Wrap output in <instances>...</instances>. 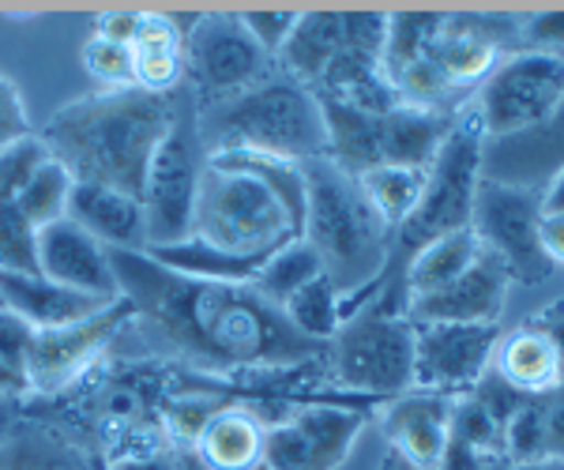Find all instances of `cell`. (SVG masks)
Here are the masks:
<instances>
[{"label": "cell", "mask_w": 564, "mask_h": 470, "mask_svg": "<svg viewBox=\"0 0 564 470\" xmlns=\"http://www.w3.org/2000/svg\"><path fill=\"white\" fill-rule=\"evenodd\" d=\"M121 297L148 339L212 373L290 369L321 358L327 347L308 342L286 324L282 309L252 286H212L159 267L143 252H109Z\"/></svg>", "instance_id": "cell-1"}, {"label": "cell", "mask_w": 564, "mask_h": 470, "mask_svg": "<svg viewBox=\"0 0 564 470\" xmlns=\"http://www.w3.org/2000/svg\"><path fill=\"white\" fill-rule=\"evenodd\" d=\"M174 117V95H148L140 87L98 90L53 113L42 140L76 181H98L143 196L148 166Z\"/></svg>", "instance_id": "cell-2"}, {"label": "cell", "mask_w": 564, "mask_h": 470, "mask_svg": "<svg viewBox=\"0 0 564 470\" xmlns=\"http://www.w3.org/2000/svg\"><path fill=\"white\" fill-rule=\"evenodd\" d=\"M305 174V226L302 241L313 245L335 286L361 294L380 286L388 275L391 230L380 222L361 193L358 177L339 170L332 159L302 162Z\"/></svg>", "instance_id": "cell-3"}, {"label": "cell", "mask_w": 564, "mask_h": 470, "mask_svg": "<svg viewBox=\"0 0 564 470\" xmlns=\"http://www.w3.org/2000/svg\"><path fill=\"white\" fill-rule=\"evenodd\" d=\"M212 147L207 151H260L286 162L327 159V121L321 98L290 76H271L212 113Z\"/></svg>", "instance_id": "cell-4"}, {"label": "cell", "mask_w": 564, "mask_h": 470, "mask_svg": "<svg viewBox=\"0 0 564 470\" xmlns=\"http://www.w3.org/2000/svg\"><path fill=\"white\" fill-rule=\"evenodd\" d=\"M193 233L226 252L268 260L271 252L302 238V226L271 193L268 181L204 155Z\"/></svg>", "instance_id": "cell-5"}, {"label": "cell", "mask_w": 564, "mask_h": 470, "mask_svg": "<svg viewBox=\"0 0 564 470\" xmlns=\"http://www.w3.org/2000/svg\"><path fill=\"white\" fill-rule=\"evenodd\" d=\"M481 151H486V132L470 106H463L456 113L448 140H444L441 155L433 159V166L425 170V188L417 200L414 215L395 230L391 238V260L406 267V260L417 249H425L430 241L444 238V233L467 230L470 215H475V196L481 185Z\"/></svg>", "instance_id": "cell-6"}, {"label": "cell", "mask_w": 564, "mask_h": 470, "mask_svg": "<svg viewBox=\"0 0 564 470\" xmlns=\"http://www.w3.org/2000/svg\"><path fill=\"white\" fill-rule=\"evenodd\" d=\"M414 320L406 309L388 305L384 291L366 309L347 316L327 347H332V373L350 392L395 395L414 387Z\"/></svg>", "instance_id": "cell-7"}, {"label": "cell", "mask_w": 564, "mask_h": 470, "mask_svg": "<svg viewBox=\"0 0 564 470\" xmlns=\"http://www.w3.org/2000/svg\"><path fill=\"white\" fill-rule=\"evenodd\" d=\"M564 102V57L516 50L489 72L475 90L470 110L478 113L486 143L516 140L553 121Z\"/></svg>", "instance_id": "cell-8"}, {"label": "cell", "mask_w": 564, "mask_h": 470, "mask_svg": "<svg viewBox=\"0 0 564 470\" xmlns=\"http://www.w3.org/2000/svg\"><path fill=\"white\" fill-rule=\"evenodd\" d=\"M181 57H185V76L193 79L196 95L212 106L260 87L263 79H271V65H275V57L263 53V45L241 23V15L230 12L199 15L193 31L185 34Z\"/></svg>", "instance_id": "cell-9"}, {"label": "cell", "mask_w": 564, "mask_h": 470, "mask_svg": "<svg viewBox=\"0 0 564 470\" xmlns=\"http://www.w3.org/2000/svg\"><path fill=\"white\" fill-rule=\"evenodd\" d=\"M539 219H542V193L520 185H500V181L481 177L475 196V215H470V230L486 252L505 264L512 283L539 291L550 286L557 267L545 260L539 241Z\"/></svg>", "instance_id": "cell-10"}, {"label": "cell", "mask_w": 564, "mask_h": 470, "mask_svg": "<svg viewBox=\"0 0 564 470\" xmlns=\"http://www.w3.org/2000/svg\"><path fill=\"white\" fill-rule=\"evenodd\" d=\"M204 143L188 117L177 110L170 132L154 151L143 181V215H148V249L174 245L193 233L199 177H204Z\"/></svg>", "instance_id": "cell-11"}, {"label": "cell", "mask_w": 564, "mask_h": 470, "mask_svg": "<svg viewBox=\"0 0 564 470\" xmlns=\"http://www.w3.org/2000/svg\"><path fill=\"white\" fill-rule=\"evenodd\" d=\"M366 414L335 403L297 406L268 429L260 470H339L350 459Z\"/></svg>", "instance_id": "cell-12"}, {"label": "cell", "mask_w": 564, "mask_h": 470, "mask_svg": "<svg viewBox=\"0 0 564 470\" xmlns=\"http://www.w3.org/2000/svg\"><path fill=\"white\" fill-rule=\"evenodd\" d=\"M414 387L467 395L494 369L500 324H414Z\"/></svg>", "instance_id": "cell-13"}, {"label": "cell", "mask_w": 564, "mask_h": 470, "mask_svg": "<svg viewBox=\"0 0 564 470\" xmlns=\"http://www.w3.org/2000/svg\"><path fill=\"white\" fill-rule=\"evenodd\" d=\"M388 39V15L380 12H302L297 15L294 34L282 45L275 65H282V76L297 79L313 90L324 68L350 45H369L384 53Z\"/></svg>", "instance_id": "cell-14"}, {"label": "cell", "mask_w": 564, "mask_h": 470, "mask_svg": "<svg viewBox=\"0 0 564 470\" xmlns=\"http://www.w3.org/2000/svg\"><path fill=\"white\" fill-rule=\"evenodd\" d=\"M129 320H132V305L124 297H117L113 305H106L90 320L53 328V331H34L31 361H26V384H31V392H61V387H68L84 369H90V361L102 354L109 339Z\"/></svg>", "instance_id": "cell-15"}, {"label": "cell", "mask_w": 564, "mask_h": 470, "mask_svg": "<svg viewBox=\"0 0 564 470\" xmlns=\"http://www.w3.org/2000/svg\"><path fill=\"white\" fill-rule=\"evenodd\" d=\"M452 403H456L452 395L417 392V387L388 400L380 429L391 456L414 470H444L452 440Z\"/></svg>", "instance_id": "cell-16"}, {"label": "cell", "mask_w": 564, "mask_h": 470, "mask_svg": "<svg viewBox=\"0 0 564 470\" xmlns=\"http://www.w3.org/2000/svg\"><path fill=\"white\" fill-rule=\"evenodd\" d=\"M508 291H512V278L505 264L481 249V256L459 278H452L436 294L406 302V316L414 324H500Z\"/></svg>", "instance_id": "cell-17"}, {"label": "cell", "mask_w": 564, "mask_h": 470, "mask_svg": "<svg viewBox=\"0 0 564 470\" xmlns=\"http://www.w3.org/2000/svg\"><path fill=\"white\" fill-rule=\"evenodd\" d=\"M39 275L72 286L79 294L102 297V302L121 297L109 249L98 238H90L84 226L72 222L68 215L39 230Z\"/></svg>", "instance_id": "cell-18"}, {"label": "cell", "mask_w": 564, "mask_h": 470, "mask_svg": "<svg viewBox=\"0 0 564 470\" xmlns=\"http://www.w3.org/2000/svg\"><path fill=\"white\" fill-rule=\"evenodd\" d=\"M68 219L84 226L109 252H148V215L140 196L98 185V181H76Z\"/></svg>", "instance_id": "cell-19"}, {"label": "cell", "mask_w": 564, "mask_h": 470, "mask_svg": "<svg viewBox=\"0 0 564 470\" xmlns=\"http://www.w3.org/2000/svg\"><path fill=\"white\" fill-rule=\"evenodd\" d=\"M0 305L31 324L34 331L68 328V324L90 320L113 302L79 294L72 286H61L39 271H0Z\"/></svg>", "instance_id": "cell-20"}, {"label": "cell", "mask_w": 564, "mask_h": 470, "mask_svg": "<svg viewBox=\"0 0 564 470\" xmlns=\"http://www.w3.org/2000/svg\"><path fill=\"white\" fill-rule=\"evenodd\" d=\"M564 166V102L550 124L516 140L486 143L481 151V177L500 185H520L542 193V185Z\"/></svg>", "instance_id": "cell-21"}, {"label": "cell", "mask_w": 564, "mask_h": 470, "mask_svg": "<svg viewBox=\"0 0 564 470\" xmlns=\"http://www.w3.org/2000/svg\"><path fill=\"white\" fill-rule=\"evenodd\" d=\"M456 113L417 110V106H395L377 117V155L380 166H411L430 170L448 140Z\"/></svg>", "instance_id": "cell-22"}, {"label": "cell", "mask_w": 564, "mask_h": 470, "mask_svg": "<svg viewBox=\"0 0 564 470\" xmlns=\"http://www.w3.org/2000/svg\"><path fill=\"white\" fill-rule=\"evenodd\" d=\"M268 426L249 406H218L188 456L207 470H260Z\"/></svg>", "instance_id": "cell-23"}, {"label": "cell", "mask_w": 564, "mask_h": 470, "mask_svg": "<svg viewBox=\"0 0 564 470\" xmlns=\"http://www.w3.org/2000/svg\"><path fill=\"white\" fill-rule=\"evenodd\" d=\"M494 373L523 395H545V392H553L564 376L561 350L534 320L520 324L516 331L500 336L497 354H494Z\"/></svg>", "instance_id": "cell-24"}, {"label": "cell", "mask_w": 564, "mask_h": 470, "mask_svg": "<svg viewBox=\"0 0 564 470\" xmlns=\"http://www.w3.org/2000/svg\"><path fill=\"white\" fill-rule=\"evenodd\" d=\"M159 267L174 271L181 278L193 283H212V286H252L257 271L263 267V256H241V252H226L212 245V241L188 233L185 241L174 245H151L143 252Z\"/></svg>", "instance_id": "cell-25"}, {"label": "cell", "mask_w": 564, "mask_h": 470, "mask_svg": "<svg viewBox=\"0 0 564 470\" xmlns=\"http://www.w3.org/2000/svg\"><path fill=\"white\" fill-rule=\"evenodd\" d=\"M481 249L486 245H481L470 226L456 233H444V238L430 241L425 249H417L403 267V309L414 297L436 294L441 286H448L452 278H459L463 271L481 256Z\"/></svg>", "instance_id": "cell-26"}, {"label": "cell", "mask_w": 564, "mask_h": 470, "mask_svg": "<svg viewBox=\"0 0 564 470\" xmlns=\"http://www.w3.org/2000/svg\"><path fill=\"white\" fill-rule=\"evenodd\" d=\"M361 193L372 204V211L380 215V222L391 230L403 226L414 215L417 200H422V188H425V170H411V166H372L366 174L358 177Z\"/></svg>", "instance_id": "cell-27"}, {"label": "cell", "mask_w": 564, "mask_h": 470, "mask_svg": "<svg viewBox=\"0 0 564 470\" xmlns=\"http://www.w3.org/2000/svg\"><path fill=\"white\" fill-rule=\"evenodd\" d=\"M282 316H286V324L297 336L327 347L343 328V291L327 275H316L313 283H305L282 305Z\"/></svg>", "instance_id": "cell-28"}, {"label": "cell", "mask_w": 564, "mask_h": 470, "mask_svg": "<svg viewBox=\"0 0 564 470\" xmlns=\"http://www.w3.org/2000/svg\"><path fill=\"white\" fill-rule=\"evenodd\" d=\"M316 275H327L321 256H316L308 241L297 238L263 260V267L257 271V278H252V291H257L263 302L275 305V309H282V305L302 291L305 283H313Z\"/></svg>", "instance_id": "cell-29"}, {"label": "cell", "mask_w": 564, "mask_h": 470, "mask_svg": "<svg viewBox=\"0 0 564 470\" xmlns=\"http://www.w3.org/2000/svg\"><path fill=\"white\" fill-rule=\"evenodd\" d=\"M72 188H76V177L68 174L65 162H57L50 155L31 177L23 181L20 196H15V207H20V215L34 226V230H45L50 222H57L68 215Z\"/></svg>", "instance_id": "cell-30"}, {"label": "cell", "mask_w": 564, "mask_h": 470, "mask_svg": "<svg viewBox=\"0 0 564 470\" xmlns=\"http://www.w3.org/2000/svg\"><path fill=\"white\" fill-rule=\"evenodd\" d=\"M550 456V426H545L542 395H531L512 418L505 422V467L534 463Z\"/></svg>", "instance_id": "cell-31"}, {"label": "cell", "mask_w": 564, "mask_h": 470, "mask_svg": "<svg viewBox=\"0 0 564 470\" xmlns=\"http://www.w3.org/2000/svg\"><path fill=\"white\" fill-rule=\"evenodd\" d=\"M218 406L223 403L212 400V395H177V400H170L162 406V437H166L170 445L193 451L204 426L218 414Z\"/></svg>", "instance_id": "cell-32"}, {"label": "cell", "mask_w": 564, "mask_h": 470, "mask_svg": "<svg viewBox=\"0 0 564 470\" xmlns=\"http://www.w3.org/2000/svg\"><path fill=\"white\" fill-rule=\"evenodd\" d=\"M132 79L148 95H174L185 79V57L181 50H132Z\"/></svg>", "instance_id": "cell-33"}, {"label": "cell", "mask_w": 564, "mask_h": 470, "mask_svg": "<svg viewBox=\"0 0 564 470\" xmlns=\"http://www.w3.org/2000/svg\"><path fill=\"white\" fill-rule=\"evenodd\" d=\"M84 65L90 76L102 84V90H124L135 87L132 79V45H117L106 39H90L84 45Z\"/></svg>", "instance_id": "cell-34"}, {"label": "cell", "mask_w": 564, "mask_h": 470, "mask_svg": "<svg viewBox=\"0 0 564 470\" xmlns=\"http://www.w3.org/2000/svg\"><path fill=\"white\" fill-rule=\"evenodd\" d=\"M520 50L564 57V12H523Z\"/></svg>", "instance_id": "cell-35"}, {"label": "cell", "mask_w": 564, "mask_h": 470, "mask_svg": "<svg viewBox=\"0 0 564 470\" xmlns=\"http://www.w3.org/2000/svg\"><path fill=\"white\" fill-rule=\"evenodd\" d=\"M297 15L302 12H245L241 23L249 26V34L263 45V53H271V57H279L282 45L286 39L294 34L297 26Z\"/></svg>", "instance_id": "cell-36"}, {"label": "cell", "mask_w": 564, "mask_h": 470, "mask_svg": "<svg viewBox=\"0 0 564 470\" xmlns=\"http://www.w3.org/2000/svg\"><path fill=\"white\" fill-rule=\"evenodd\" d=\"M31 347H34V328L0 305V361H4V365H12V369H20V373L26 376Z\"/></svg>", "instance_id": "cell-37"}, {"label": "cell", "mask_w": 564, "mask_h": 470, "mask_svg": "<svg viewBox=\"0 0 564 470\" xmlns=\"http://www.w3.org/2000/svg\"><path fill=\"white\" fill-rule=\"evenodd\" d=\"M31 132V121H26V106L20 98V87L8 76H0V151L12 147V143L26 140Z\"/></svg>", "instance_id": "cell-38"}, {"label": "cell", "mask_w": 564, "mask_h": 470, "mask_svg": "<svg viewBox=\"0 0 564 470\" xmlns=\"http://www.w3.org/2000/svg\"><path fill=\"white\" fill-rule=\"evenodd\" d=\"M185 45V34L174 15L162 12H140V31H135L132 50H181Z\"/></svg>", "instance_id": "cell-39"}, {"label": "cell", "mask_w": 564, "mask_h": 470, "mask_svg": "<svg viewBox=\"0 0 564 470\" xmlns=\"http://www.w3.org/2000/svg\"><path fill=\"white\" fill-rule=\"evenodd\" d=\"M135 31H140V12H102L95 20V39H106L117 45H132Z\"/></svg>", "instance_id": "cell-40"}, {"label": "cell", "mask_w": 564, "mask_h": 470, "mask_svg": "<svg viewBox=\"0 0 564 470\" xmlns=\"http://www.w3.org/2000/svg\"><path fill=\"white\" fill-rule=\"evenodd\" d=\"M545 403V426H550V456L564 459V376L553 392L542 395Z\"/></svg>", "instance_id": "cell-41"}, {"label": "cell", "mask_w": 564, "mask_h": 470, "mask_svg": "<svg viewBox=\"0 0 564 470\" xmlns=\"http://www.w3.org/2000/svg\"><path fill=\"white\" fill-rule=\"evenodd\" d=\"M539 241H542V252L553 267L564 271V215H545L539 219Z\"/></svg>", "instance_id": "cell-42"}, {"label": "cell", "mask_w": 564, "mask_h": 470, "mask_svg": "<svg viewBox=\"0 0 564 470\" xmlns=\"http://www.w3.org/2000/svg\"><path fill=\"white\" fill-rule=\"evenodd\" d=\"M113 470H181V459L170 451H148V456H129V459H109Z\"/></svg>", "instance_id": "cell-43"}, {"label": "cell", "mask_w": 564, "mask_h": 470, "mask_svg": "<svg viewBox=\"0 0 564 470\" xmlns=\"http://www.w3.org/2000/svg\"><path fill=\"white\" fill-rule=\"evenodd\" d=\"M534 324L550 336L553 342H557L561 350V365H564V297H557V302L550 305V309H542L539 316H534Z\"/></svg>", "instance_id": "cell-44"}, {"label": "cell", "mask_w": 564, "mask_h": 470, "mask_svg": "<svg viewBox=\"0 0 564 470\" xmlns=\"http://www.w3.org/2000/svg\"><path fill=\"white\" fill-rule=\"evenodd\" d=\"M542 211L545 215H564V166L542 185Z\"/></svg>", "instance_id": "cell-45"}, {"label": "cell", "mask_w": 564, "mask_h": 470, "mask_svg": "<svg viewBox=\"0 0 564 470\" xmlns=\"http://www.w3.org/2000/svg\"><path fill=\"white\" fill-rule=\"evenodd\" d=\"M20 403H23V395H0V448L8 445L15 422H20Z\"/></svg>", "instance_id": "cell-46"}, {"label": "cell", "mask_w": 564, "mask_h": 470, "mask_svg": "<svg viewBox=\"0 0 564 470\" xmlns=\"http://www.w3.org/2000/svg\"><path fill=\"white\" fill-rule=\"evenodd\" d=\"M26 392H31L26 376L20 373V369H12V365L0 361V395H26Z\"/></svg>", "instance_id": "cell-47"}, {"label": "cell", "mask_w": 564, "mask_h": 470, "mask_svg": "<svg viewBox=\"0 0 564 470\" xmlns=\"http://www.w3.org/2000/svg\"><path fill=\"white\" fill-rule=\"evenodd\" d=\"M0 470H53L50 459H39V456H12L8 459L0 451Z\"/></svg>", "instance_id": "cell-48"}, {"label": "cell", "mask_w": 564, "mask_h": 470, "mask_svg": "<svg viewBox=\"0 0 564 470\" xmlns=\"http://www.w3.org/2000/svg\"><path fill=\"white\" fill-rule=\"evenodd\" d=\"M500 470H564V459L561 456H545V459H534V463H508Z\"/></svg>", "instance_id": "cell-49"}, {"label": "cell", "mask_w": 564, "mask_h": 470, "mask_svg": "<svg viewBox=\"0 0 564 470\" xmlns=\"http://www.w3.org/2000/svg\"><path fill=\"white\" fill-rule=\"evenodd\" d=\"M380 470H414V467H406L403 459H395V456L388 451V459H384V467H380Z\"/></svg>", "instance_id": "cell-50"}, {"label": "cell", "mask_w": 564, "mask_h": 470, "mask_svg": "<svg viewBox=\"0 0 564 470\" xmlns=\"http://www.w3.org/2000/svg\"><path fill=\"white\" fill-rule=\"evenodd\" d=\"M90 470H113V463H109V459H90Z\"/></svg>", "instance_id": "cell-51"}, {"label": "cell", "mask_w": 564, "mask_h": 470, "mask_svg": "<svg viewBox=\"0 0 564 470\" xmlns=\"http://www.w3.org/2000/svg\"><path fill=\"white\" fill-rule=\"evenodd\" d=\"M181 470H207V467H199L193 456H185V459H181Z\"/></svg>", "instance_id": "cell-52"}]
</instances>
